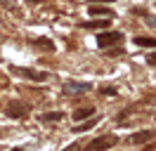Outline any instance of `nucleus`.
I'll return each mask as SVG.
<instances>
[{
    "mask_svg": "<svg viewBox=\"0 0 156 151\" xmlns=\"http://www.w3.org/2000/svg\"><path fill=\"white\" fill-rule=\"evenodd\" d=\"M62 118H64V111H48V113L40 116V121H43V123H59Z\"/></svg>",
    "mask_w": 156,
    "mask_h": 151,
    "instance_id": "8",
    "label": "nucleus"
},
{
    "mask_svg": "<svg viewBox=\"0 0 156 151\" xmlns=\"http://www.w3.org/2000/svg\"><path fill=\"white\" fill-rule=\"evenodd\" d=\"M109 24L111 21H83V28H109Z\"/></svg>",
    "mask_w": 156,
    "mask_h": 151,
    "instance_id": "12",
    "label": "nucleus"
},
{
    "mask_svg": "<svg viewBox=\"0 0 156 151\" xmlns=\"http://www.w3.org/2000/svg\"><path fill=\"white\" fill-rule=\"evenodd\" d=\"M92 85L90 83H76V80H66L64 83V87H62V92L66 94V97H71V94H78V92H88Z\"/></svg>",
    "mask_w": 156,
    "mask_h": 151,
    "instance_id": "5",
    "label": "nucleus"
},
{
    "mask_svg": "<svg viewBox=\"0 0 156 151\" xmlns=\"http://www.w3.org/2000/svg\"><path fill=\"white\" fill-rule=\"evenodd\" d=\"M29 2H40V0H29Z\"/></svg>",
    "mask_w": 156,
    "mask_h": 151,
    "instance_id": "19",
    "label": "nucleus"
},
{
    "mask_svg": "<svg viewBox=\"0 0 156 151\" xmlns=\"http://www.w3.org/2000/svg\"><path fill=\"white\" fill-rule=\"evenodd\" d=\"M31 111L29 104H24L21 99H10L7 102V109H5V113L10 116V118H26Z\"/></svg>",
    "mask_w": 156,
    "mask_h": 151,
    "instance_id": "2",
    "label": "nucleus"
},
{
    "mask_svg": "<svg viewBox=\"0 0 156 151\" xmlns=\"http://www.w3.org/2000/svg\"><path fill=\"white\" fill-rule=\"evenodd\" d=\"M99 121V116H95V118H90V121H85V123H80V125H76V132H83V130H90L95 123Z\"/></svg>",
    "mask_w": 156,
    "mask_h": 151,
    "instance_id": "13",
    "label": "nucleus"
},
{
    "mask_svg": "<svg viewBox=\"0 0 156 151\" xmlns=\"http://www.w3.org/2000/svg\"><path fill=\"white\" fill-rule=\"evenodd\" d=\"M116 142H118L116 135H99L97 139H92L88 144V151H107V149H111Z\"/></svg>",
    "mask_w": 156,
    "mask_h": 151,
    "instance_id": "3",
    "label": "nucleus"
},
{
    "mask_svg": "<svg viewBox=\"0 0 156 151\" xmlns=\"http://www.w3.org/2000/svg\"><path fill=\"white\" fill-rule=\"evenodd\" d=\"M123 40V33L121 31H107V33H99L97 36V47H111V45H118Z\"/></svg>",
    "mask_w": 156,
    "mask_h": 151,
    "instance_id": "4",
    "label": "nucleus"
},
{
    "mask_svg": "<svg viewBox=\"0 0 156 151\" xmlns=\"http://www.w3.org/2000/svg\"><path fill=\"white\" fill-rule=\"evenodd\" d=\"M154 137H156L154 130H140V132H135V135H130L128 142H130V144H147V142H151Z\"/></svg>",
    "mask_w": 156,
    "mask_h": 151,
    "instance_id": "6",
    "label": "nucleus"
},
{
    "mask_svg": "<svg viewBox=\"0 0 156 151\" xmlns=\"http://www.w3.org/2000/svg\"><path fill=\"white\" fill-rule=\"evenodd\" d=\"M90 14H92V17H114V12H111V9L109 7H95V5H92V7H90Z\"/></svg>",
    "mask_w": 156,
    "mask_h": 151,
    "instance_id": "9",
    "label": "nucleus"
},
{
    "mask_svg": "<svg viewBox=\"0 0 156 151\" xmlns=\"http://www.w3.org/2000/svg\"><path fill=\"white\" fill-rule=\"evenodd\" d=\"M147 64H149V66H156V52H151V54L147 57Z\"/></svg>",
    "mask_w": 156,
    "mask_h": 151,
    "instance_id": "14",
    "label": "nucleus"
},
{
    "mask_svg": "<svg viewBox=\"0 0 156 151\" xmlns=\"http://www.w3.org/2000/svg\"><path fill=\"white\" fill-rule=\"evenodd\" d=\"M147 24H149L151 28H156V17H149V21H147Z\"/></svg>",
    "mask_w": 156,
    "mask_h": 151,
    "instance_id": "16",
    "label": "nucleus"
},
{
    "mask_svg": "<svg viewBox=\"0 0 156 151\" xmlns=\"http://www.w3.org/2000/svg\"><path fill=\"white\" fill-rule=\"evenodd\" d=\"M33 45H36V47H43V50H55V43L48 40V38H36V40H33Z\"/></svg>",
    "mask_w": 156,
    "mask_h": 151,
    "instance_id": "11",
    "label": "nucleus"
},
{
    "mask_svg": "<svg viewBox=\"0 0 156 151\" xmlns=\"http://www.w3.org/2000/svg\"><path fill=\"white\" fill-rule=\"evenodd\" d=\"M64 151H78V144H71V146H66Z\"/></svg>",
    "mask_w": 156,
    "mask_h": 151,
    "instance_id": "17",
    "label": "nucleus"
},
{
    "mask_svg": "<svg viewBox=\"0 0 156 151\" xmlns=\"http://www.w3.org/2000/svg\"><path fill=\"white\" fill-rule=\"evenodd\" d=\"M102 94H116V87H102Z\"/></svg>",
    "mask_w": 156,
    "mask_h": 151,
    "instance_id": "15",
    "label": "nucleus"
},
{
    "mask_svg": "<svg viewBox=\"0 0 156 151\" xmlns=\"http://www.w3.org/2000/svg\"><path fill=\"white\" fill-rule=\"evenodd\" d=\"M92 2H95V0H92ZM97 2H114V0H97Z\"/></svg>",
    "mask_w": 156,
    "mask_h": 151,
    "instance_id": "18",
    "label": "nucleus"
},
{
    "mask_svg": "<svg viewBox=\"0 0 156 151\" xmlns=\"http://www.w3.org/2000/svg\"><path fill=\"white\" fill-rule=\"evenodd\" d=\"M88 116H95V109H92V106H80V109L73 111V121L80 123V121H85Z\"/></svg>",
    "mask_w": 156,
    "mask_h": 151,
    "instance_id": "7",
    "label": "nucleus"
},
{
    "mask_svg": "<svg viewBox=\"0 0 156 151\" xmlns=\"http://www.w3.org/2000/svg\"><path fill=\"white\" fill-rule=\"evenodd\" d=\"M135 45H140V47H156V38L140 36V38H135Z\"/></svg>",
    "mask_w": 156,
    "mask_h": 151,
    "instance_id": "10",
    "label": "nucleus"
},
{
    "mask_svg": "<svg viewBox=\"0 0 156 151\" xmlns=\"http://www.w3.org/2000/svg\"><path fill=\"white\" fill-rule=\"evenodd\" d=\"M12 151H24V149H12Z\"/></svg>",
    "mask_w": 156,
    "mask_h": 151,
    "instance_id": "20",
    "label": "nucleus"
},
{
    "mask_svg": "<svg viewBox=\"0 0 156 151\" xmlns=\"http://www.w3.org/2000/svg\"><path fill=\"white\" fill-rule=\"evenodd\" d=\"M10 71L14 76H19V78H29L33 83H45V80H50L48 71H38V68H29V66H12Z\"/></svg>",
    "mask_w": 156,
    "mask_h": 151,
    "instance_id": "1",
    "label": "nucleus"
}]
</instances>
